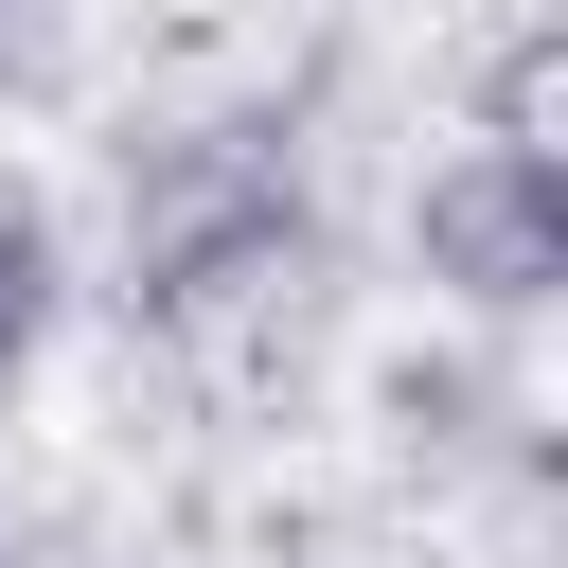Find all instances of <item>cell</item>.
<instances>
[{
    "label": "cell",
    "mask_w": 568,
    "mask_h": 568,
    "mask_svg": "<svg viewBox=\"0 0 568 568\" xmlns=\"http://www.w3.org/2000/svg\"><path fill=\"white\" fill-rule=\"evenodd\" d=\"M284 248H302V178L266 142H160V160H124V302L213 320V302H266Z\"/></svg>",
    "instance_id": "1"
},
{
    "label": "cell",
    "mask_w": 568,
    "mask_h": 568,
    "mask_svg": "<svg viewBox=\"0 0 568 568\" xmlns=\"http://www.w3.org/2000/svg\"><path fill=\"white\" fill-rule=\"evenodd\" d=\"M426 284L462 302V320H532L550 284H568V178H550V142H532V106L515 124H462L444 160H426Z\"/></svg>",
    "instance_id": "2"
},
{
    "label": "cell",
    "mask_w": 568,
    "mask_h": 568,
    "mask_svg": "<svg viewBox=\"0 0 568 568\" xmlns=\"http://www.w3.org/2000/svg\"><path fill=\"white\" fill-rule=\"evenodd\" d=\"M71 284H89V266H71V213L0 160V408H18V390H36V355L71 337Z\"/></svg>",
    "instance_id": "3"
},
{
    "label": "cell",
    "mask_w": 568,
    "mask_h": 568,
    "mask_svg": "<svg viewBox=\"0 0 568 568\" xmlns=\"http://www.w3.org/2000/svg\"><path fill=\"white\" fill-rule=\"evenodd\" d=\"M0 568H18V532H0Z\"/></svg>",
    "instance_id": "4"
}]
</instances>
